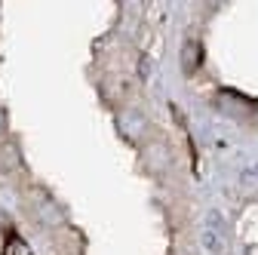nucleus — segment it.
Segmentation results:
<instances>
[{
	"label": "nucleus",
	"instance_id": "1",
	"mask_svg": "<svg viewBox=\"0 0 258 255\" xmlns=\"http://www.w3.org/2000/svg\"><path fill=\"white\" fill-rule=\"evenodd\" d=\"M200 246H203V252H209V255L224 252V246H228L224 231H221V228H203V231H200Z\"/></svg>",
	"mask_w": 258,
	"mask_h": 255
},
{
	"label": "nucleus",
	"instance_id": "2",
	"mask_svg": "<svg viewBox=\"0 0 258 255\" xmlns=\"http://www.w3.org/2000/svg\"><path fill=\"white\" fill-rule=\"evenodd\" d=\"M240 187H243V194H258V163L240 175Z\"/></svg>",
	"mask_w": 258,
	"mask_h": 255
},
{
	"label": "nucleus",
	"instance_id": "3",
	"mask_svg": "<svg viewBox=\"0 0 258 255\" xmlns=\"http://www.w3.org/2000/svg\"><path fill=\"white\" fill-rule=\"evenodd\" d=\"M120 126H126V133H129V136H136V133L142 130V126H145V120L126 111V114H120Z\"/></svg>",
	"mask_w": 258,
	"mask_h": 255
},
{
	"label": "nucleus",
	"instance_id": "4",
	"mask_svg": "<svg viewBox=\"0 0 258 255\" xmlns=\"http://www.w3.org/2000/svg\"><path fill=\"white\" fill-rule=\"evenodd\" d=\"M151 71H154V65H151V58H142V61H139V74H142V77L148 80V77H151Z\"/></svg>",
	"mask_w": 258,
	"mask_h": 255
},
{
	"label": "nucleus",
	"instance_id": "5",
	"mask_svg": "<svg viewBox=\"0 0 258 255\" xmlns=\"http://www.w3.org/2000/svg\"><path fill=\"white\" fill-rule=\"evenodd\" d=\"M184 71H190V43H184Z\"/></svg>",
	"mask_w": 258,
	"mask_h": 255
}]
</instances>
